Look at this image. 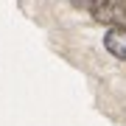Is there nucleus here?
<instances>
[{
    "label": "nucleus",
    "mask_w": 126,
    "mask_h": 126,
    "mask_svg": "<svg viewBox=\"0 0 126 126\" xmlns=\"http://www.w3.org/2000/svg\"><path fill=\"white\" fill-rule=\"evenodd\" d=\"M90 14L98 23L118 25V23H123V17H126V0H98L90 9Z\"/></svg>",
    "instance_id": "f257e3e1"
},
{
    "label": "nucleus",
    "mask_w": 126,
    "mask_h": 126,
    "mask_svg": "<svg viewBox=\"0 0 126 126\" xmlns=\"http://www.w3.org/2000/svg\"><path fill=\"white\" fill-rule=\"evenodd\" d=\"M104 45H107V50L112 53L115 59H121V62H126V25H109L107 36H104Z\"/></svg>",
    "instance_id": "f03ea898"
},
{
    "label": "nucleus",
    "mask_w": 126,
    "mask_h": 126,
    "mask_svg": "<svg viewBox=\"0 0 126 126\" xmlns=\"http://www.w3.org/2000/svg\"><path fill=\"white\" fill-rule=\"evenodd\" d=\"M95 3H98V0H73V6H79V9H84V11H90Z\"/></svg>",
    "instance_id": "7ed1b4c3"
}]
</instances>
